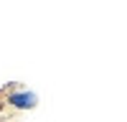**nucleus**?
Here are the masks:
<instances>
[{
	"label": "nucleus",
	"mask_w": 127,
	"mask_h": 122,
	"mask_svg": "<svg viewBox=\"0 0 127 122\" xmlns=\"http://www.w3.org/2000/svg\"><path fill=\"white\" fill-rule=\"evenodd\" d=\"M8 104L15 107V109H33L38 104V97L33 92H13V94L8 97Z\"/></svg>",
	"instance_id": "obj_1"
}]
</instances>
